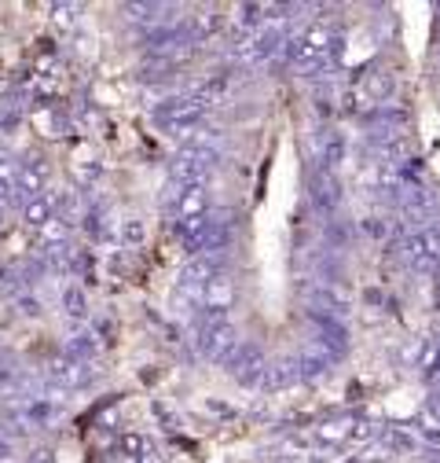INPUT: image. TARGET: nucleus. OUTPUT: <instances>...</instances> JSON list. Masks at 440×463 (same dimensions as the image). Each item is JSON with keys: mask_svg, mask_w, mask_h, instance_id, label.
Returning a JSON list of instances; mask_svg holds the SVG:
<instances>
[{"mask_svg": "<svg viewBox=\"0 0 440 463\" xmlns=\"http://www.w3.org/2000/svg\"><path fill=\"white\" fill-rule=\"evenodd\" d=\"M125 240H133V243H140V240H143V228H140L136 221H129V224H125Z\"/></svg>", "mask_w": 440, "mask_h": 463, "instance_id": "nucleus-13", "label": "nucleus"}, {"mask_svg": "<svg viewBox=\"0 0 440 463\" xmlns=\"http://www.w3.org/2000/svg\"><path fill=\"white\" fill-rule=\"evenodd\" d=\"M117 452H122V459H140V456H151V445L140 434H125L117 441Z\"/></svg>", "mask_w": 440, "mask_h": 463, "instance_id": "nucleus-9", "label": "nucleus"}, {"mask_svg": "<svg viewBox=\"0 0 440 463\" xmlns=\"http://www.w3.org/2000/svg\"><path fill=\"white\" fill-rule=\"evenodd\" d=\"M206 214H210V196L203 191V184L177 188V217L180 221H194V217H206Z\"/></svg>", "mask_w": 440, "mask_h": 463, "instance_id": "nucleus-4", "label": "nucleus"}, {"mask_svg": "<svg viewBox=\"0 0 440 463\" xmlns=\"http://www.w3.org/2000/svg\"><path fill=\"white\" fill-rule=\"evenodd\" d=\"M422 240H426V247H429L433 261H440V232H436V228H429V232H422Z\"/></svg>", "mask_w": 440, "mask_h": 463, "instance_id": "nucleus-12", "label": "nucleus"}, {"mask_svg": "<svg viewBox=\"0 0 440 463\" xmlns=\"http://www.w3.org/2000/svg\"><path fill=\"white\" fill-rule=\"evenodd\" d=\"M45 184H48V162L45 159H26L19 162V177H15V196L19 199H37L45 196Z\"/></svg>", "mask_w": 440, "mask_h": 463, "instance_id": "nucleus-2", "label": "nucleus"}, {"mask_svg": "<svg viewBox=\"0 0 440 463\" xmlns=\"http://www.w3.org/2000/svg\"><path fill=\"white\" fill-rule=\"evenodd\" d=\"M203 114H206V96H180V100H169L158 107V122L184 129V126H194Z\"/></svg>", "mask_w": 440, "mask_h": 463, "instance_id": "nucleus-1", "label": "nucleus"}, {"mask_svg": "<svg viewBox=\"0 0 440 463\" xmlns=\"http://www.w3.org/2000/svg\"><path fill=\"white\" fill-rule=\"evenodd\" d=\"M66 305H70V313H85V309H82V305H85V301H82V294H70V298H66Z\"/></svg>", "mask_w": 440, "mask_h": 463, "instance_id": "nucleus-15", "label": "nucleus"}, {"mask_svg": "<svg viewBox=\"0 0 440 463\" xmlns=\"http://www.w3.org/2000/svg\"><path fill=\"white\" fill-rule=\"evenodd\" d=\"M22 217H26V224H33V228L52 224V221H56V199H52V196H37V199H30V203L22 206Z\"/></svg>", "mask_w": 440, "mask_h": 463, "instance_id": "nucleus-6", "label": "nucleus"}, {"mask_svg": "<svg viewBox=\"0 0 440 463\" xmlns=\"http://www.w3.org/2000/svg\"><path fill=\"white\" fill-rule=\"evenodd\" d=\"M198 298H203V305L210 309V313L213 317H224V309L231 305V298H235V291H231V280L224 276V273H217L206 287H203V294H198Z\"/></svg>", "mask_w": 440, "mask_h": 463, "instance_id": "nucleus-5", "label": "nucleus"}, {"mask_svg": "<svg viewBox=\"0 0 440 463\" xmlns=\"http://www.w3.org/2000/svg\"><path fill=\"white\" fill-rule=\"evenodd\" d=\"M367 92H371L375 100H385V96L393 92V77H389V74H367Z\"/></svg>", "mask_w": 440, "mask_h": 463, "instance_id": "nucleus-10", "label": "nucleus"}, {"mask_svg": "<svg viewBox=\"0 0 440 463\" xmlns=\"http://www.w3.org/2000/svg\"><path fill=\"white\" fill-rule=\"evenodd\" d=\"M191 30H194V37H203V33H213V30H217V15H213V12H203V15H194V19H191Z\"/></svg>", "mask_w": 440, "mask_h": 463, "instance_id": "nucleus-11", "label": "nucleus"}, {"mask_svg": "<svg viewBox=\"0 0 440 463\" xmlns=\"http://www.w3.org/2000/svg\"><path fill=\"white\" fill-rule=\"evenodd\" d=\"M364 228L371 232V236H385V232H389V224H385V221H382V224H378V221H367Z\"/></svg>", "mask_w": 440, "mask_h": 463, "instance_id": "nucleus-14", "label": "nucleus"}, {"mask_svg": "<svg viewBox=\"0 0 440 463\" xmlns=\"http://www.w3.org/2000/svg\"><path fill=\"white\" fill-rule=\"evenodd\" d=\"M15 177H19V162L15 159H0V203L15 199Z\"/></svg>", "mask_w": 440, "mask_h": 463, "instance_id": "nucleus-7", "label": "nucleus"}, {"mask_svg": "<svg viewBox=\"0 0 440 463\" xmlns=\"http://www.w3.org/2000/svg\"><path fill=\"white\" fill-rule=\"evenodd\" d=\"M404 250H408V261H411V265H415V268H429V265H436V261H433V254H429V247H426V240H422V236H411V240H408V247H404Z\"/></svg>", "mask_w": 440, "mask_h": 463, "instance_id": "nucleus-8", "label": "nucleus"}, {"mask_svg": "<svg viewBox=\"0 0 440 463\" xmlns=\"http://www.w3.org/2000/svg\"><path fill=\"white\" fill-rule=\"evenodd\" d=\"M235 345V328L224 320V317H213L206 328H203V354L210 357H224Z\"/></svg>", "mask_w": 440, "mask_h": 463, "instance_id": "nucleus-3", "label": "nucleus"}, {"mask_svg": "<svg viewBox=\"0 0 440 463\" xmlns=\"http://www.w3.org/2000/svg\"><path fill=\"white\" fill-rule=\"evenodd\" d=\"M0 224H4V210H0Z\"/></svg>", "mask_w": 440, "mask_h": 463, "instance_id": "nucleus-16", "label": "nucleus"}]
</instances>
